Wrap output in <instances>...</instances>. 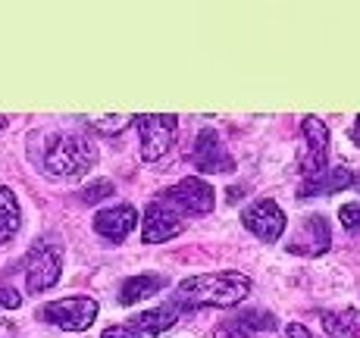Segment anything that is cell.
<instances>
[{
	"instance_id": "44dd1931",
	"label": "cell",
	"mask_w": 360,
	"mask_h": 338,
	"mask_svg": "<svg viewBox=\"0 0 360 338\" xmlns=\"http://www.w3.org/2000/svg\"><path fill=\"white\" fill-rule=\"evenodd\" d=\"M129 122H131L129 116H107V119H88V126H94L103 135H120Z\"/></svg>"
},
{
	"instance_id": "52a82bcc",
	"label": "cell",
	"mask_w": 360,
	"mask_h": 338,
	"mask_svg": "<svg viewBox=\"0 0 360 338\" xmlns=\"http://www.w3.org/2000/svg\"><path fill=\"white\" fill-rule=\"evenodd\" d=\"M241 226L254 238H260L263 245H276L282 238V232H285L288 219H285V210L273 197H257L254 204H248L241 210Z\"/></svg>"
},
{
	"instance_id": "9c48e42d",
	"label": "cell",
	"mask_w": 360,
	"mask_h": 338,
	"mask_svg": "<svg viewBox=\"0 0 360 338\" xmlns=\"http://www.w3.org/2000/svg\"><path fill=\"white\" fill-rule=\"evenodd\" d=\"M163 195H169L185 216H207V213H213V207H217V191L200 176H185L182 182L166 188Z\"/></svg>"
},
{
	"instance_id": "277c9868",
	"label": "cell",
	"mask_w": 360,
	"mask_h": 338,
	"mask_svg": "<svg viewBox=\"0 0 360 338\" xmlns=\"http://www.w3.org/2000/svg\"><path fill=\"white\" fill-rule=\"evenodd\" d=\"M135 129L141 135V160L157 163L166 157L179 132V116L172 113H144L135 116Z\"/></svg>"
},
{
	"instance_id": "3957f363",
	"label": "cell",
	"mask_w": 360,
	"mask_h": 338,
	"mask_svg": "<svg viewBox=\"0 0 360 338\" xmlns=\"http://www.w3.org/2000/svg\"><path fill=\"white\" fill-rule=\"evenodd\" d=\"M98 301L88 294H75V298H57L51 304L41 307V320L51 326L63 329V332H85L94 320H98Z\"/></svg>"
},
{
	"instance_id": "30bf717a",
	"label": "cell",
	"mask_w": 360,
	"mask_h": 338,
	"mask_svg": "<svg viewBox=\"0 0 360 338\" xmlns=\"http://www.w3.org/2000/svg\"><path fill=\"white\" fill-rule=\"evenodd\" d=\"M191 163L198 172L207 176H219V172H232L235 169V157L223 148V138L213 129H200L195 138V148H191Z\"/></svg>"
},
{
	"instance_id": "484cf974",
	"label": "cell",
	"mask_w": 360,
	"mask_h": 338,
	"mask_svg": "<svg viewBox=\"0 0 360 338\" xmlns=\"http://www.w3.org/2000/svg\"><path fill=\"white\" fill-rule=\"evenodd\" d=\"M0 338H16V326H13V320H4V316H0Z\"/></svg>"
},
{
	"instance_id": "ffe728a7",
	"label": "cell",
	"mask_w": 360,
	"mask_h": 338,
	"mask_svg": "<svg viewBox=\"0 0 360 338\" xmlns=\"http://www.w3.org/2000/svg\"><path fill=\"white\" fill-rule=\"evenodd\" d=\"M213 338H254V332L238 320V316H232V320H223L217 329H213Z\"/></svg>"
},
{
	"instance_id": "4316f807",
	"label": "cell",
	"mask_w": 360,
	"mask_h": 338,
	"mask_svg": "<svg viewBox=\"0 0 360 338\" xmlns=\"http://www.w3.org/2000/svg\"><path fill=\"white\" fill-rule=\"evenodd\" d=\"M351 141H354L357 148H360V116L354 119V126H351Z\"/></svg>"
},
{
	"instance_id": "ac0fdd59",
	"label": "cell",
	"mask_w": 360,
	"mask_h": 338,
	"mask_svg": "<svg viewBox=\"0 0 360 338\" xmlns=\"http://www.w3.org/2000/svg\"><path fill=\"white\" fill-rule=\"evenodd\" d=\"M235 316H238V320L245 323L254 335H257V332H269V329L279 326V320H276L269 310H251V307H248V310H241V313H235Z\"/></svg>"
},
{
	"instance_id": "f1b7e54d",
	"label": "cell",
	"mask_w": 360,
	"mask_h": 338,
	"mask_svg": "<svg viewBox=\"0 0 360 338\" xmlns=\"http://www.w3.org/2000/svg\"><path fill=\"white\" fill-rule=\"evenodd\" d=\"M4 126H6V119H0V129H4Z\"/></svg>"
},
{
	"instance_id": "8fae6325",
	"label": "cell",
	"mask_w": 360,
	"mask_h": 338,
	"mask_svg": "<svg viewBox=\"0 0 360 338\" xmlns=\"http://www.w3.org/2000/svg\"><path fill=\"white\" fill-rule=\"evenodd\" d=\"M138 223H141V216H138V210L131 204H116V207H107V210H98L94 213V232L110 241V245H122L131 232L138 229Z\"/></svg>"
},
{
	"instance_id": "2e32d148",
	"label": "cell",
	"mask_w": 360,
	"mask_h": 338,
	"mask_svg": "<svg viewBox=\"0 0 360 338\" xmlns=\"http://www.w3.org/2000/svg\"><path fill=\"white\" fill-rule=\"evenodd\" d=\"M19 226H22V207L6 185H0V245L16 238Z\"/></svg>"
},
{
	"instance_id": "4fadbf2b",
	"label": "cell",
	"mask_w": 360,
	"mask_h": 338,
	"mask_svg": "<svg viewBox=\"0 0 360 338\" xmlns=\"http://www.w3.org/2000/svg\"><path fill=\"white\" fill-rule=\"evenodd\" d=\"M354 172L345 167H326L316 176L304 178V185L297 188V197H316V195H335V191L354 188Z\"/></svg>"
},
{
	"instance_id": "8992f818",
	"label": "cell",
	"mask_w": 360,
	"mask_h": 338,
	"mask_svg": "<svg viewBox=\"0 0 360 338\" xmlns=\"http://www.w3.org/2000/svg\"><path fill=\"white\" fill-rule=\"evenodd\" d=\"M63 275V247L60 245H38L25 260V292L41 294L53 288Z\"/></svg>"
},
{
	"instance_id": "cb8c5ba5",
	"label": "cell",
	"mask_w": 360,
	"mask_h": 338,
	"mask_svg": "<svg viewBox=\"0 0 360 338\" xmlns=\"http://www.w3.org/2000/svg\"><path fill=\"white\" fill-rule=\"evenodd\" d=\"M101 338H141V332H135V329L126 323V326H107L101 332Z\"/></svg>"
},
{
	"instance_id": "7402d4cb",
	"label": "cell",
	"mask_w": 360,
	"mask_h": 338,
	"mask_svg": "<svg viewBox=\"0 0 360 338\" xmlns=\"http://www.w3.org/2000/svg\"><path fill=\"white\" fill-rule=\"evenodd\" d=\"M338 219H342V226L348 232H360V201L357 204H345L342 210H338Z\"/></svg>"
},
{
	"instance_id": "5b68a950",
	"label": "cell",
	"mask_w": 360,
	"mask_h": 338,
	"mask_svg": "<svg viewBox=\"0 0 360 338\" xmlns=\"http://www.w3.org/2000/svg\"><path fill=\"white\" fill-rule=\"evenodd\" d=\"M185 213L176 207L169 195L154 197L148 207H144L141 216V241L144 245H163V241L176 238L179 232L185 229Z\"/></svg>"
},
{
	"instance_id": "83f0119b",
	"label": "cell",
	"mask_w": 360,
	"mask_h": 338,
	"mask_svg": "<svg viewBox=\"0 0 360 338\" xmlns=\"http://www.w3.org/2000/svg\"><path fill=\"white\" fill-rule=\"evenodd\" d=\"M354 188H357V191H360V176H357V178H354Z\"/></svg>"
},
{
	"instance_id": "9a60e30c",
	"label": "cell",
	"mask_w": 360,
	"mask_h": 338,
	"mask_svg": "<svg viewBox=\"0 0 360 338\" xmlns=\"http://www.w3.org/2000/svg\"><path fill=\"white\" fill-rule=\"evenodd\" d=\"M166 288V275H154V273H141V275H129L120 285V304L122 307H135L141 301H148L150 294L163 292Z\"/></svg>"
},
{
	"instance_id": "7a4b0ae2",
	"label": "cell",
	"mask_w": 360,
	"mask_h": 338,
	"mask_svg": "<svg viewBox=\"0 0 360 338\" xmlns=\"http://www.w3.org/2000/svg\"><path fill=\"white\" fill-rule=\"evenodd\" d=\"M94 163H98V148L79 132H53L41 157V167L53 178H79Z\"/></svg>"
},
{
	"instance_id": "d6986e66",
	"label": "cell",
	"mask_w": 360,
	"mask_h": 338,
	"mask_svg": "<svg viewBox=\"0 0 360 338\" xmlns=\"http://www.w3.org/2000/svg\"><path fill=\"white\" fill-rule=\"evenodd\" d=\"M113 195H116V185L110 182V178H98V182H91V185L82 188V204H101Z\"/></svg>"
},
{
	"instance_id": "6da1fadb",
	"label": "cell",
	"mask_w": 360,
	"mask_h": 338,
	"mask_svg": "<svg viewBox=\"0 0 360 338\" xmlns=\"http://www.w3.org/2000/svg\"><path fill=\"white\" fill-rule=\"evenodd\" d=\"M248 294H251V279L245 273L219 270L182 279L172 301L182 304L188 313H195L200 307H238Z\"/></svg>"
},
{
	"instance_id": "ba28073f",
	"label": "cell",
	"mask_w": 360,
	"mask_h": 338,
	"mask_svg": "<svg viewBox=\"0 0 360 338\" xmlns=\"http://www.w3.org/2000/svg\"><path fill=\"white\" fill-rule=\"evenodd\" d=\"M301 135H304V144H301V160H297V167L310 178L326 169V163H329V126L320 116H304Z\"/></svg>"
},
{
	"instance_id": "5bb4252c",
	"label": "cell",
	"mask_w": 360,
	"mask_h": 338,
	"mask_svg": "<svg viewBox=\"0 0 360 338\" xmlns=\"http://www.w3.org/2000/svg\"><path fill=\"white\" fill-rule=\"evenodd\" d=\"M332 245V232H329V219L320 216V213H314V216L304 219V229L301 235L295 238L292 251L295 254H310V257H320V254H326Z\"/></svg>"
},
{
	"instance_id": "d4e9b609",
	"label": "cell",
	"mask_w": 360,
	"mask_h": 338,
	"mask_svg": "<svg viewBox=\"0 0 360 338\" xmlns=\"http://www.w3.org/2000/svg\"><path fill=\"white\" fill-rule=\"evenodd\" d=\"M285 338H314V335H310V329L304 326V323H288V326H285Z\"/></svg>"
},
{
	"instance_id": "603a6c76",
	"label": "cell",
	"mask_w": 360,
	"mask_h": 338,
	"mask_svg": "<svg viewBox=\"0 0 360 338\" xmlns=\"http://www.w3.org/2000/svg\"><path fill=\"white\" fill-rule=\"evenodd\" d=\"M22 307V294L10 285H0V310H19Z\"/></svg>"
},
{
	"instance_id": "7c38bea8",
	"label": "cell",
	"mask_w": 360,
	"mask_h": 338,
	"mask_svg": "<svg viewBox=\"0 0 360 338\" xmlns=\"http://www.w3.org/2000/svg\"><path fill=\"white\" fill-rule=\"evenodd\" d=\"M182 316H188V310L182 304H176V301H166V304H157L150 310H141V313H135L129 320V326L135 329V332L141 335H160L166 329H172Z\"/></svg>"
},
{
	"instance_id": "e0dca14e",
	"label": "cell",
	"mask_w": 360,
	"mask_h": 338,
	"mask_svg": "<svg viewBox=\"0 0 360 338\" xmlns=\"http://www.w3.org/2000/svg\"><path fill=\"white\" fill-rule=\"evenodd\" d=\"M323 329L329 338H360V316L357 313H323Z\"/></svg>"
}]
</instances>
